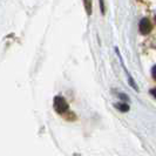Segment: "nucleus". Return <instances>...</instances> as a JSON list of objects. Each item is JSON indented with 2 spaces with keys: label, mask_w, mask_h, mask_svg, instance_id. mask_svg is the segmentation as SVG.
<instances>
[{
  "label": "nucleus",
  "mask_w": 156,
  "mask_h": 156,
  "mask_svg": "<svg viewBox=\"0 0 156 156\" xmlns=\"http://www.w3.org/2000/svg\"><path fill=\"white\" fill-rule=\"evenodd\" d=\"M100 5H101V11H102V13H105V7H103L105 2H103V1H100Z\"/></svg>",
  "instance_id": "7"
},
{
  "label": "nucleus",
  "mask_w": 156,
  "mask_h": 156,
  "mask_svg": "<svg viewBox=\"0 0 156 156\" xmlns=\"http://www.w3.org/2000/svg\"><path fill=\"white\" fill-rule=\"evenodd\" d=\"M83 5L86 7V12L90 16L92 14V1H83Z\"/></svg>",
  "instance_id": "4"
},
{
  "label": "nucleus",
  "mask_w": 156,
  "mask_h": 156,
  "mask_svg": "<svg viewBox=\"0 0 156 156\" xmlns=\"http://www.w3.org/2000/svg\"><path fill=\"white\" fill-rule=\"evenodd\" d=\"M115 107H116L117 109L121 110V112H128V110H129V106H128L126 102H122V103H116V105H115Z\"/></svg>",
  "instance_id": "3"
},
{
  "label": "nucleus",
  "mask_w": 156,
  "mask_h": 156,
  "mask_svg": "<svg viewBox=\"0 0 156 156\" xmlns=\"http://www.w3.org/2000/svg\"><path fill=\"white\" fill-rule=\"evenodd\" d=\"M150 93L153 94V95H154V96L156 98V88H154V89H151V90H150Z\"/></svg>",
  "instance_id": "8"
},
{
  "label": "nucleus",
  "mask_w": 156,
  "mask_h": 156,
  "mask_svg": "<svg viewBox=\"0 0 156 156\" xmlns=\"http://www.w3.org/2000/svg\"><path fill=\"white\" fill-rule=\"evenodd\" d=\"M139 30H140V33L146 35V34H149L150 32L153 31V23L149 20L148 18H143L141 19L140 25H139Z\"/></svg>",
  "instance_id": "2"
},
{
  "label": "nucleus",
  "mask_w": 156,
  "mask_h": 156,
  "mask_svg": "<svg viewBox=\"0 0 156 156\" xmlns=\"http://www.w3.org/2000/svg\"><path fill=\"white\" fill-rule=\"evenodd\" d=\"M119 96H120L121 99H123V100H128V96H127V95H123V94H119Z\"/></svg>",
  "instance_id": "6"
},
{
  "label": "nucleus",
  "mask_w": 156,
  "mask_h": 156,
  "mask_svg": "<svg viewBox=\"0 0 156 156\" xmlns=\"http://www.w3.org/2000/svg\"><path fill=\"white\" fill-rule=\"evenodd\" d=\"M53 107H54V110L59 114L63 116L67 120H74L75 119V115L69 110V106L66 101V99L63 96H55L54 100H53Z\"/></svg>",
  "instance_id": "1"
},
{
  "label": "nucleus",
  "mask_w": 156,
  "mask_h": 156,
  "mask_svg": "<svg viewBox=\"0 0 156 156\" xmlns=\"http://www.w3.org/2000/svg\"><path fill=\"white\" fill-rule=\"evenodd\" d=\"M151 75H153V78L156 80V65L151 68Z\"/></svg>",
  "instance_id": "5"
}]
</instances>
